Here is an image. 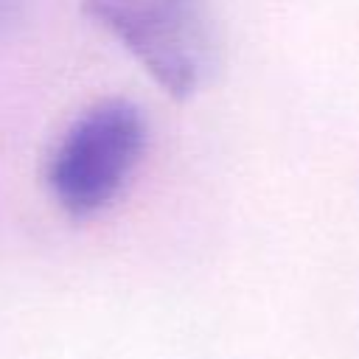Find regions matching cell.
<instances>
[{
  "label": "cell",
  "mask_w": 359,
  "mask_h": 359,
  "mask_svg": "<svg viewBox=\"0 0 359 359\" xmlns=\"http://www.w3.org/2000/svg\"><path fill=\"white\" fill-rule=\"evenodd\" d=\"M28 0H0V36L8 34V28L22 17Z\"/></svg>",
  "instance_id": "3"
},
{
  "label": "cell",
  "mask_w": 359,
  "mask_h": 359,
  "mask_svg": "<svg viewBox=\"0 0 359 359\" xmlns=\"http://www.w3.org/2000/svg\"><path fill=\"white\" fill-rule=\"evenodd\" d=\"M143 70L174 98H191L208 73L210 42L199 0H81Z\"/></svg>",
  "instance_id": "2"
},
{
  "label": "cell",
  "mask_w": 359,
  "mask_h": 359,
  "mask_svg": "<svg viewBox=\"0 0 359 359\" xmlns=\"http://www.w3.org/2000/svg\"><path fill=\"white\" fill-rule=\"evenodd\" d=\"M146 137V118L132 101L107 98L84 109L48 160L45 177L56 205L73 219L109 208L135 174Z\"/></svg>",
  "instance_id": "1"
}]
</instances>
